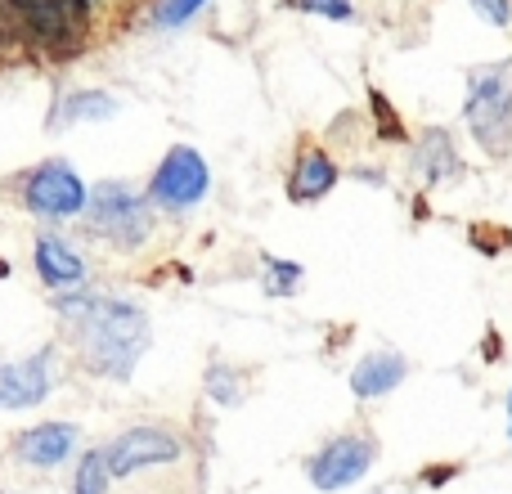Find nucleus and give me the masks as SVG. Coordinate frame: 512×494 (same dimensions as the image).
<instances>
[{
	"mask_svg": "<svg viewBox=\"0 0 512 494\" xmlns=\"http://www.w3.org/2000/svg\"><path fill=\"white\" fill-rule=\"evenodd\" d=\"M63 324L77 328L81 360L104 378H131L140 355L149 351V319L126 297H95V292H72L59 301Z\"/></svg>",
	"mask_w": 512,
	"mask_h": 494,
	"instance_id": "nucleus-1",
	"label": "nucleus"
},
{
	"mask_svg": "<svg viewBox=\"0 0 512 494\" xmlns=\"http://www.w3.org/2000/svg\"><path fill=\"white\" fill-rule=\"evenodd\" d=\"M508 414H512V396H508Z\"/></svg>",
	"mask_w": 512,
	"mask_h": 494,
	"instance_id": "nucleus-23",
	"label": "nucleus"
},
{
	"mask_svg": "<svg viewBox=\"0 0 512 494\" xmlns=\"http://www.w3.org/2000/svg\"><path fill=\"white\" fill-rule=\"evenodd\" d=\"M333 185H337V167L328 162V153L310 149V153H301L297 171H292L288 194H292V203H315V198H324Z\"/></svg>",
	"mask_w": 512,
	"mask_h": 494,
	"instance_id": "nucleus-13",
	"label": "nucleus"
},
{
	"mask_svg": "<svg viewBox=\"0 0 512 494\" xmlns=\"http://www.w3.org/2000/svg\"><path fill=\"white\" fill-rule=\"evenodd\" d=\"M239 382H243V378H239L234 369H225V364H212V369H207V391H212L221 405H239V400H243Z\"/></svg>",
	"mask_w": 512,
	"mask_h": 494,
	"instance_id": "nucleus-18",
	"label": "nucleus"
},
{
	"mask_svg": "<svg viewBox=\"0 0 512 494\" xmlns=\"http://www.w3.org/2000/svg\"><path fill=\"white\" fill-rule=\"evenodd\" d=\"M203 5L207 0H162V5L153 9V23L158 27H180V23H189Z\"/></svg>",
	"mask_w": 512,
	"mask_h": 494,
	"instance_id": "nucleus-19",
	"label": "nucleus"
},
{
	"mask_svg": "<svg viewBox=\"0 0 512 494\" xmlns=\"http://www.w3.org/2000/svg\"><path fill=\"white\" fill-rule=\"evenodd\" d=\"M472 5H477V14H486L495 27H508V18H512L508 0H472Z\"/></svg>",
	"mask_w": 512,
	"mask_h": 494,
	"instance_id": "nucleus-21",
	"label": "nucleus"
},
{
	"mask_svg": "<svg viewBox=\"0 0 512 494\" xmlns=\"http://www.w3.org/2000/svg\"><path fill=\"white\" fill-rule=\"evenodd\" d=\"M86 216H90V230L104 234V239H113L117 247H140L153 230L149 207H144L140 194H135L131 185H122V180L99 185L86 203Z\"/></svg>",
	"mask_w": 512,
	"mask_h": 494,
	"instance_id": "nucleus-2",
	"label": "nucleus"
},
{
	"mask_svg": "<svg viewBox=\"0 0 512 494\" xmlns=\"http://www.w3.org/2000/svg\"><path fill=\"white\" fill-rule=\"evenodd\" d=\"M207 185H212V176H207V162L198 158L194 149H171V153H167V162L158 167V176H153L149 198H153L158 207L185 212V207L203 203Z\"/></svg>",
	"mask_w": 512,
	"mask_h": 494,
	"instance_id": "nucleus-6",
	"label": "nucleus"
},
{
	"mask_svg": "<svg viewBox=\"0 0 512 494\" xmlns=\"http://www.w3.org/2000/svg\"><path fill=\"white\" fill-rule=\"evenodd\" d=\"M405 373H409V364L400 351H369L360 364H355L351 391L360 400H378V396H387V391H396L400 382H405Z\"/></svg>",
	"mask_w": 512,
	"mask_h": 494,
	"instance_id": "nucleus-11",
	"label": "nucleus"
},
{
	"mask_svg": "<svg viewBox=\"0 0 512 494\" xmlns=\"http://www.w3.org/2000/svg\"><path fill=\"white\" fill-rule=\"evenodd\" d=\"M418 162H423V171H427V180H450L454 171H459V162H454V149H450V140H445L441 131H427V140H423V153H418Z\"/></svg>",
	"mask_w": 512,
	"mask_h": 494,
	"instance_id": "nucleus-15",
	"label": "nucleus"
},
{
	"mask_svg": "<svg viewBox=\"0 0 512 494\" xmlns=\"http://www.w3.org/2000/svg\"><path fill=\"white\" fill-rule=\"evenodd\" d=\"M508 117H512V68L495 63V68L472 77V95H468V122L477 131V140H486L490 153L508 149Z\"/></svg>",
	"mask_w": 512,
	"mask_h": 494,
	"instance_id": "nucleus-3",
	"label": "nucleus"
},
{
	"mask_svg": "<svg viewBox=\"0 0 512 494\" xmlns=\"http://www.w3.org/2000/svg\"><path fill=\"white\" fill-rule=\"evenodd\" d=\"M108 481H113V468H108V454H104V450L81 454L77 477H72V490H77V494H108Z\"/></svg>",
	"mask_w": 512,
	"mask_h": 494,
	"instance_id": "nucleus-16",
	"label": "nucleus"
},
{
	"mask_svg": "<svg viewBox=\"0 0 512 494\" xmlns=\"http://www.w3.org/2000/svg\"><path fill=\"white\" fill-rule=\"evenodd\" d=\"M117 99L104 95V90H81V95L63 99V122H99V117H113Z\"/></svg>",
	"mask_w": 512,
	"mask_h": 494,
	"instance_id": "nucleus-14",
	"label": "nucleus"
},
{
	"mask_svg": "<svg viewBox=\"0 0 512 494\" xmlns=\"http://www.w3.org/2000/svg\"><path fill=\"white\" fill-rule=\"evenodd\" d=\"M301 9H315V14L328 18H351V0H297Z\"/></svg>",
	"mask_w": 512,
	"mask_h": 494,
	"instance_id": "nucleus-20",
	"label": "nucleus"
},
{
	"mask_svg": "<svg viewBox=\"0 0 512 494\" xmlns=\"http://www.w3.org/2000/svg\"><path fill=\"white\" fill-rule=\"evenodd\" d=\"M104 454H108L113 477H135V472L180 463L185 459V445H180V436H171L167 427H131V432L117 436Z\"/></svg>",
	"mask_w": 512,
	"mask_h": 494,
	"instance_id": "nucleus-4",
	"label": "nucleus"
},
{
	"mask_svg": "<svg viewBox=\"0 0 512 494\" xmlns=\"http://www.w3.org/2000/svg\"><path fill=\"white\" fill-rule=\"evenodd\" d=\"M72 450H77V427L72 423H41L18 436L14 445V454L27 468H59V463H68Z\"/></svg>",
	"mask_w": 512,
	"mask_h": 494,
	"instance_id": "nucleus-9",
	"label": "nucleus"
},
{
	"mask_svg": "<svg viewBox=\"0 0 512 494\" xmlns=\"http://www.w3.org/2000/svg\"><path fill=\"white\" fill-rule=\"evenodd\" d=\"M297 288H301V265L265 261V292H270V297H292Z\"/></svg>",
	"mask_w": 512,
	"mask_h": 494,
	"instance_id": "nucleus-17",
	"label": "nucleus"
},
{
	"mask_svg": "<svg viewBox=\"0 0 512 494\" xmlns=\"http://www.w3.org/2000/svg\"><path fill=\"white\" fill-rule=\"evenodd\" d=\"M50 396V351L0 364V409H32Z\"/></svg>",
	"mask_w": 512,
	"mask_h": 494,
	"instance_id": "nucleus-8",
	"label": "nucleus"
},
{
	"mask_svg": "<svg viewBox=\"0 0 512 494\" xmlns=\"http://www.w3.org/2000/svg\"><path fill=\"white\" fill-rule=\"evenodd\" d=\"M373 459H378V445H373L369 436H337V441H328L324 450L306 463V472L319 490L333 494V490L355 486V481L373 468Z\"/></svg>",
	"mask_w": 512,
	"mask_h": 494,
	"instance_id": "nucleus-5",
	"label": "nucleus"
},
{
	"mask_svg": "<svg viewBox=\"0 0 512 494\" xmlns=\"http://www.w3.org/2000/svg\"><path fill=\"white\" fill-rule=\"evenodd\" d=\"M27 212L36 216H77L86 207V185L81 176L68 167V162H45L41 171H32L23 189Z\"/></svg>",
	"mask_w": 512,
	"mask_h": 494,
	"instance_id": "nucleus-7",
	"label": "nucleus"
},
{
	"mask_svg": "<svg viewBox=\"0 0 512 494\" xmlns=\"http://www.w3.org/2000/svg\"><path fill=\"white\" fill-rule=\"evenodd\" d=\"M77 14H81L77 0H32L27 5V32L45 45H59L77 32Z\"/></svg>",
	"mask_w": 512,
	"mask_h": 494,
	"instance_id": "nucleus-12",
	"label": "nucleus"
},
{
	"mask_svg": "<svg viewBox=\"0 0 512 494\" xmlns=\"http://www.w3.org/2000/svg\"><path fill=\"white\" fill-rule=\"evenodd\" d=\"M0 36H5V14H0Z\"/></svg>",
	"mask_w": 512,
	"mask_h": 494,
	"instance_id": "nucleus-22",
	"label": "nucleus"
},
{
	"mask_svg": "<svg viewBox=\"0 0 512 494\" xmlns=\"http://www.w3.org/2000/svg\"><path fill=\"white\" fill-rule=\"evenodd\" d=\"M36 274H41L45 288H54V292H81V283H86V261L63 239L45 234V239H36Z\"/></svg>",
	"mask_w": 512,
	"mask_h": 494,
	"instance_id": "nucleus-10",
	"label": "nucleus"
}]
</instances>
